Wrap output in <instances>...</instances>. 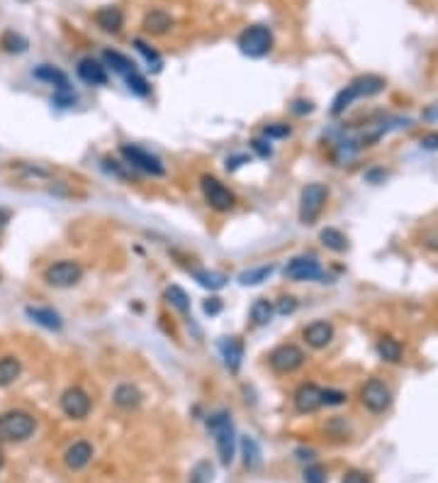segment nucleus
I'll use <instances>...</instances> for the list:
<instances>
[{"label":"nucleus","instance_id":"nucleus-38","mask_svg":"<svg viewBox=\"0 0 438 483\" xmlns=\"http://www.w3.org/2000/svg\"><path fill=\"white\" fill-rule=\"evenodd\" d=\"M290 125H282V123H273V125H266L263 134L266 139H282V137H290Z\"/></svg>","mask_w":438,"mask_h":483},{"label":"nucleus","instance_id":"nucleus-30","mask_svg":"<svg viewBox=\"0 0 438 483\" xmlns=\"http://www.w3.org/2000/svg\"><path fill=\"white\" fill-rule=\"evenodd\" d=\"M241 454L246 468H258L261 466V447L253 437H241Z\"/></svg>","mask_w":438,"mask_h":483},{"label":"nucleus","instance_id":"nucleus-44","mask_svg":"<svg viewBox=\"0 0 438 483\" xmlns=\"http://www.w3.org/2000/svg\"><path fill=\"white\" fill-rule=\"evenodd\" d=\"M202 310H205L207 315H219V313H222V300H219V298H207L205 306H202Z\"/></svg>","mask_w":438,"mask_h":483},{"label":"nucleus","instance_id":"nucleus-12","mask_svg":"<svg viewBox=\"0 0 438 483\" xmlns=\"http://www.w3.org/2000/svg\"><path fill=\"white\" fill-rule=\"evenodd\" d=\"M285 276L290 281H317L324 279V269L317 256H295L287 261Z\"/></svg>","mask_w":438,"mask_h":483},{"label":"nucleus","instance_id":"nucleus-19","mask_svg":"<svg viewBox=\"0 0 438 483\" xmlns=\"http://www.w3.org/2000/svg\"><path fill=\"white\" fill-rule=\"evenodd\" d=\"M146 35H154V37H161L166 35L168 30L173 27V17L168 15L166 10H149L144 15V22H141Z\"/></svg>","mask_w":438,"mask_h":483},{"label":"nucleus","instance_id":"nucleus-39","mask_svg":"<svg viewBox=\"0 0 438 483\" xmlns=\"http://www.w3.org/2000/svg\"><path fill=\"white\" fill-rule=\"evenodd\" d=\"M304 481L307 483H327V471H324V466H319V464L307 466L304 468Z\"/></svg>","mask_w":438,"mask_h":483},{"label":"nucleus","instance_id":"nucleus-13","mask_svg":"<svg viewBox=\"0 0 438 483\" xmlns=\"http://www.w3.org/2000/svg\"><path fill=\"white\" fill-rule=\"evenodd\" d=\"M295 407H298L300 412H314L319 410V407L324 405V388L314 386V383H302V386L295 391Z\"/></svg>","mask_w":438,"mask_h":483},{"label":"nucleus","instance_id":"nucleus-5","mask_svg":"<svg viewBox=\"0 0 438 483\" xmlns=\"http://www.w3.org/2000/svg\"><path fill=\"white\" fill-rule=\"evenodd\" d=\"M329 200V188L324 184H309L300 195V222L314 225Z\"/></svg>","mask_w":438,"mask_h":483},{"label":"nucleus","instance_id":"nucleus-33","mask_svg":"<svg viewBox=\"0 0 438 483\" xmlns=\"http://www.w3.org/2000/svg\"><path fill=\"white\" fill-rule=\"evenodd\" d=\"M212 476H215V466H212L207 459L197 462L190 471V481L188 483H212Z\"/></svg>","mask_w":438,"mask_h":483},{"label":"nucleus","instance_id":"nucleus-48","mask_svg":"<svg viewBox=\"0 0 438 483\" xmlns=\"http://www.w3.org/2000/svg\"><path fill=\"white\" fill-rule=\"evenodd\" d=\"M421 149L436 152L438 149V132H431V134H426V137H421Z\"/></svg>","mask_w":438,"mask_h":483},{"label":"nucleus","instance_id":"nucleus-11","mask_svg":"<svg viewBox=\"0 0 438 483\" xmlns=\"http://www.w3.org/2000/svg\"><path fill=\"white\" fill-rule=\"evenodd\" d=\"M361 403L370 412H385L392 403V391L380 378H370L361 391Z\"/></svg>","mask_w":438,"mask_h":483},{"label":"nucleus","instance_id":"nucleus-10","mask_svg":"<svg viewBox=\"0 0 438 483\" xmlns=\"http://www.w3.org/2000/svg\"><path fill=\"white\" fill-rule=\"evenodd\" d=\"M59 405L66 417H71V420H83V417H88V412H91V396L78 386L66 388V391L61 393Z\"/></svg>","mask_w":438,"mask_h":483},{"label":"nucleus","instance_id":"nucleus-31","mask_svg":"<svg viewBox=\"0 0 438 483\" xmlns=\"http://www.w3.org/2000/svg\"><path fill=\"white\" fill-rule=\"evenodd\" d=\"M378 354H380V359L397 364V361L402 359V344H399L397 340H392V337H383V340L378 342Z\"/></svg>","mask_w":438,"mask_h":483},{"label":"nucleus","instance_id":"nucleus-32","mask_svg":"<svg viewBox=\"0 0 438 483\" xmlns=\"http://www.w3.org/2000/svg\"><path fill=\"white\" fill-rule=\"evenodd\" d=\"M166 300L171 303L173 308H176L178 313L190 310V298H188V293L181 288V286H168V288H166Z\"/></svg>","mask_w":438,"mask_h":483},{"label":"nucleus","instance_id":"nucleus-45","mask_svg":"<svg viewBox=\"0 0 438 483\" xmlns=\"http://www.w3.org/2000/svg\"><path fill=\"white\" fill-rule=\"evenodd\" d=\"M343 483H370V476L363 471H348L343 476Z\"/></svg>","mask_w":438,"mask_h":483},{"label":"nucleus","instance_id":"nucleus-17","mask_svg":"<svg viewBox=\"0 0 438 483\" xmlns=\"http://www.w3.org/2000/svg\"><path fill=\"white\" fill-rule=\"evenodd\" d=\"M95 25L107 35H117L125 27V12L117 6H105L95 12Z\"/></svg>","mask_w":438,"mask_h":483},{"label":"nucleus","instance_id":"nucleus-41","mask_svg":"<svg viewBox=\"0 0 438 483\" xmlns=\"http://www.w3.org/2000/svg\"><path fill=\"white\" fill-rule=\"evenodd\" d=\"M51 103H56L59 107H71L73 103H76V96H73V91H56L54 98H51Z\"/></svg>","mask_w":438,"mask_h":483},{"label":"nucleus","instance_id":"nucleus-26","mask_svg":"<svg viewBox=\"0 0 438 483\" xmlns=\"http://www.w3.org/2000/svg\"><path fill=\"white\" fill-rule=\"evenodd\" d=\"M192 279L197 281V283L202 286V288H210V290H219L227 286V276L219 274V271H207V269H197L192 271Z\"/></svg>","mask_w":438,"mask_h":483},{"label":"nucleus","instance_id":"nucleus-25","mask_svg":"<svg viewBox=\"0 0 438 483\" xmlns=\"http://www.w3.org/2000/svg\"><path fill=\"white\" fill-rule=\"evenodd\" d=\"M319 239H322V245L327 247V249L338 252V254L348 249V237L341 232V229H336V227L322 229V232H319Z\"/></svg>","mask_w":438,"mask_h":483},{"label":"nucleus","instance_id":"nucleus-21","mask_svg":"<svg viewBox=\"0 0 438 483\" xmlns=\"http://www.w3.org/2000/svg\"><path fill=\"white\" fill-rule=\"evenodd\" d=\"M27 317H30L32 322H37V325L46 327V330H54L59 332L61 327H64V322H61V317L56 315L51 308H35V306H27Z\"/></svg>","mask_w":438,"mask_h":483},{"label":"nucleus","instance_id":"nucleus-36","mask_svg":"<svg viewBox=\"0 0 438 483\" xmlns=\"http://www.w3.org/2000/svg\"><path fill=\"white\" fill-rule=\"evenodd\" d=\"M125 81H127V86H129V91H131V93H136V96L146 98V96H149V93H152V88H149V83H146V78L141 76L139 71L129 73V76H127Z\"/></svg>","mask_w":438,"mask_h":483},{"label":"nucleus","instance_id":"nucleus-1","mask_svg":"<svg viewBox=\"0 0 438 483\" xmlns=\"http://www.w3.org/2000/svg\"><path fill=\"white\" fill-rule=\"evenodd\" d=\"M207 428L215 434V444H217V454H219V462L224 466L234 462V452H237V430H234L232 415L224 410L212 412L207 417Z\"/></svg>","mask_w":438,"mask_h":483},{"label":"nucleus","instance_id":"nucleus-27","mask_svg":"<svg viewBox=\"0 0 438 483\" xmlns=\"http://www.w3.org/2000/svg\"><path fill=\"white\" fill-rule=\"evenodd\" d=\"M275 271V266L268 264V266H256V269H246L239 274V283L241 286H258L263 281H268Z\"/></svg>","mask_w":438,"mask_h":483},{"label":"nucleus","instance_id":"nucleus-23","mask_svg":"<svg viewBox=\"0 0 438 483\" xmlns=\"http://www.w3.org/2000/svg\"><path fill=\"white\" fill-rule=\"evenodd\" d=\"M22 374V361L17 356H3L0 359V388L12 386Z\"/></svg>","mask_w":438,"mask_h":483},{"label":"nucleus","instance_id":"nucleus-2","mask_svg":"<svg viewBox=\"0 0 438 483\" xmlns=\"http://www.w3.org/2000/svg\"><path fill=\"white\" fill-rule=\"evenodd\" d=\"M385 88V78L380 76H373V73H368V76H361L356 78V81L348 83L343 91H338V96L334 98V105H331V115H341L343 110H346L348 105H351L356 98H368V96H378L380 91Z\"/></svg>","mask_w":438,"mask_h":483},{"label":"nucleus","instance_id":"nucleus-8","mask_svg":"<svg viewBox=\"0 0 438 483\" xmlns=\"http://www.w3.org/2000/svg\"><path fill=\"white\" fill-rule=\"evenodd\" d=\"M81 279H83V266L71 259L56 261V264H51L44 271V281L49 286H54V288H71V286H76Z\"/></svg>","mask_w":438,"mask_h":483},{"label":"nucleus","instance_id":"nucleus-4","mask_svg":"<svg viewBox=\"0 0 438 483\" xmlns=\"http://www.w3.org/2000/svg\"><path fill=\"white\" fill-rule=\"evenodd\" d=\"M239 49L241 54L251 56V59H261V56L271 54L273 49V32L266 25H251L239 35Z\"/></svg>","mask_w":438,"mask_h":483},{"label":"nucleus","instance_id":"nucleus-6","mask_svg":"<svg viewBox=\"0 0 438 483\" xmlns=\"http://www.w3.org/2000/svg\"><path fill=\"white\" fill-rule=\"evenodd\" d=\"M200 188H202V195H205L207 205H210L212 210H217V213H227V210H232L234 203H237L232 191L224 184H219L215 176H202Z\"/></svg>","mask_w":438,"mask_h":483},{"label":"nucleus","instance_id":"nucleus-28","mask_svg":"<svg viewBox=\"0 0 438 483\" xmlns=\"http://www.w3.org/2000/svg\"><path fill=\"white\" fill-rule=\"evenodd\" d=\"M273 315H275V306H273L271 300L261 298V300H256V303L251 306V320H253V325H258V327L268 325V322L273 320Z\"/></svg>","mask_w":438,"mask_h":483},{"label":"nucleus","instance_id":"nucleus-47","mask_svg":"<svg viewBox=\"0 0 438 483\" xmlns=\"http://www.w3.org/2000/svg\"><path fill=\"white\" fill-rule=\"evenodd\" d=\"M244 164H248V157H246V154H237V157H229V159H227V171H237V168L244 166Z\"/></svg>","mask_w":438,"mask_h":483},{"label":"nucleus","instance_id":"nucleus-20","mask_svg":"<svg viewBox=\"0 0 438 483\" xmlns=\"http://www.w3.org/2000/svg\"><path fill=\"white\" fill-rule=\"evenodd\" d=\"M112 403L122 410H131V407H139L141 403V391L134 383H120L112 393Z\"/></svg>","mask_w":438,"mask_h":483},{"label":"nucleus","instance_id":"nucleus-15","mask_svg":"<svg viewBox=\"0 0 438 483\" xmlns=\"http://www.w3.org/2000/svg\"><path fill=\"white\" fill-rule=\"evenodd\" d=\"M334 340V327L327 320H317L312 325L304 327V342H307L312 349H324L329 342Z\"/></svg>","mask_w":438,"mask_h":483},{"label":"nucleus","instance_id":"nucleus-14","mask_svg":"<svg viewBox=\"0 0 438 483\" xmlns=\"http://www.w3.org/2000/svg\"><path fill=\"white\" fill-rule=\"evenodd\" d=\"M91 459H93V444L86 442V439H78V442H73L64 452V464H66V468H71V471H81V468H86L88 464H91Z\"/></svg>","mask_w":438,"mask_h":483},{"label":"nucleus","instance_id":"nucleus-35","mask_svg":"<svg viewBox=\"0 0 438 483\" xmlns=\"http://www.w3.org/2000/svg\"><path fill=\"white\" fill-rule=\"evenodd\" d=\"M134 46L141 51V54H144V59L149 62V67H152L154 71H161V64L163 62H161V56H158L156 49H152V46L146 44V42H141V39H134Z\"/></svg>","mask_w":438,"mask_h":483},{"label":"nucleus","instance_id":"nucleus-46","mask_svg":"<svg viewBox=\"0 0 438 483\" xmlns=\"http://www.w3.org/2000/svg\"><path fill=\"white\" fill-rule=\"evenodd\" d=\"M290 110L295 112V115H307V112L314 110V105L309 100H295V103H292Z\"/></svg>","mask_w":438,"mask_h":483},{"label":"nucleus","instance_id":"nucleus-49","mask_svg":"<svg viewBox=\"0 0 438 483\" xmlns=\"http://www.w3.org/2000/svg\"><path fill=\"white\" fill-rule=\"evenodd\" d=\"M10 218H12L10 210H8V208H0V232H3V229L8 227V222H10Z\"/></svg>","mask_w":438,"mask_h":483},{"label":"nucleus","instance_id":"nucleus-18","mask_svg":"<svg viewBox=\"0 0 438 483\" xmlns=\"http://www.w3.org/2000/svg\"><path fill=\"white\" fill-rule=\"evenodd\" d=\"M219 349H222L224 364H227L229 371L239 374V369H241V361H244V344H241V340H237V337H224V340L219 342Z\"/></svg>","mask_w":438,"mask_h":483},{"label":"nucleus","instance_id":"nucleus-40","mask_svg":"<svg viewBox=\"0 0 438 483\" xmlns=\"http://www.w3.org/2000/svg\"><path fill=\"white\" fill-rule=\"evenodd\" d=\"M298 310V300L292 298V295H282L280 300H277V306H275V313H280V315H290V313Z\"/></svg>","mask_w":438,"mask_h":483},{"label":"nucleus","instance_id":"nucleus-34","mask_svg":"<svg viewBox=\"0 0 438 483\" xmlns=\"http://www.w3.org/2000/svg\"><path fill=\"white\" fill-rule=\"evenodd\" d=\"M127 166H129V164H120L110 157L102 159V168H105L107 173H112L115 178H120V181H131V171Z\"/></svg>","mask_w":438,"mask_h":483},{"label":"nucleus","instance_id":"nucleus-42","mask_svg":"<svg viewBox=\"0 0 438 483\" xmlns=\"http://www.w3.org/2000/svg\"><path fill=\"white\" fill-rule=\"evenodd\" d=\"M343 403H346V393L343 391H331V388L324 391V405H343Z\"/></svg>","mask_w":438,"mask_h":483},{"label":"nucleus","instance_id":"nucleus-50","mask_svg":"<svg viewBox=\"0 0 438 483\" xmlns=\"http://www.w3.org/2000/svg\"><path fill=\"white\" fill-rule=\"evenodd\" d=\"M0 466H3V449H0Z\"/></svg>","mask_w":438,"mask_h":483},{"label":"nucleus","instance_id":"nucleus-43","mask_svg":"<svg viewBox=\"0 0 438 483\" xmlns=\"http://www.w3.org/2000/svg\"><path fill=\"white\" fill-rule=\"evenodd\" d=\"M271 139H253L251 142V147H253V152L258 154V157H263V159H268L273 154V149H271Z\"/></svg>","mask_w":438,"mask_h":483},{"label":"nucleus","instance_id":"nucleus-16","mask_svg":"<svg viewBox=\"0 0 438 483\" xmlns=\"http://www.w3.org/2000/svg\"><path fill=\"white\" fill-rule=\"evenodd\" d=\"M78 76H81V81H86L88 86H105L107 83V71L105 67H102L98 59H93V56H88V59H81L78 62Z\"/></svg>","mask_w":438,"mask_h":483},{"label":"nucleus","instance_id":"nucleus-22","mask_svg":"<svg viewBox=\"0 0 438 483\" xmlns=\"http://www.w3.org/2000/svg\"><path fill=\"white\" fill-rule=\"evenodd\" d=\"M102 62L107 64V67L112 69V71H117L120 76H129V73H134L136 71V67H134V62L131 59H127L125 54H120V51H115V49H105L102 51Z\"/></svg>","mask_w":438,"mask_h":483},{"label":"nucleus","instance_id":"nucleus-7","mask_svg":"<svg viewBox=\"0 0 438 483\" xmlns=\"http://www.w3.org/2000/svg\"><path fill=\"white\" fill-rule=\"evenodd\" d=\"M120 152L131 168H139V171L149 173V176H163V173H166V166H163L161 159L154 157V154L146 152V149L136 147V144H122Z\"/></svg>","mask_w":438,"mask_h":483},{"label":"nucleus","instance_id":"nucleus-24","mask_svg":"<svg viewBox=\"0 0 438 483\" xmlns=\"http://www.w3.org/2000/svg\"><path fill=\"white\" fill-rule=\"evenodd\" d=\"M35 78L51 83V86H54L56 91H69V88H71V86H69V76H66L64 71H59V69L49 67V64H42V67L35 71Z\"/></svg>","mask_w":438,"mask_h":483},{"label":"nucleus","instance_id":"nucleus-37","mask_svg":"<svg viewBox=\"0 0 438 483\" xmlns=\"http://www.w3.org/2000/svg\"><path fill=\"white\" fill-rule=\"evenodd\" d=\"M12 168H17L20 173H25L27 178H49V176H51L49 168L35 166V164H17V166H12Z\"/></svg>","mask_w":438,"mask_h":483},{"label":"nucleus","instance_id":"nucleus-3","mask_svg":"<svg viewBox=\"0 0 438 483\" xmlns=\"http://www.w3.org/2000/svg\"><path fill=\"white\" fill-rule=\"evenodd\" d=\"M37 420L25 410H10L0 415V442H25L35 434Z\"/></svg>","mask_w":438,"mask_h":483},{"label":"nucleus","instance_id":"nucleus-29","mask_svg":"<svg viewBox=\"0 0 438 483\" xmlns=\"http://www.w3.org/2000/svg\"><path fill=\"white\" fill-rule=\"evenodd\" d=\"M0 46H3L8 54H22V51H27L30 42H27L22 35H17V32L8 30V32H3V37H0Z\"/></svg>","mask_w":438,"mask_h":483},{"label":"nucleus","instance_id":"nucleus-9","mask_svg":"<svg viewBox=\"0 0 438 483\" xmlns=\"http://www.w3.org/2000/svg\"><path fill=\"white\" fill-rule=\"evenodd\" d=\"M268 364L275 374H292L304 364V351L298 344H280L271 351Z\"/></svg>","mask_w":438,"mask_h":483}]
</instances>
